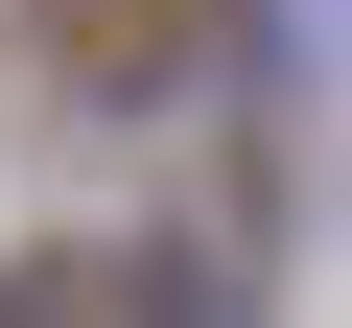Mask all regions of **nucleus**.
Returning <instances> with one entry per match:
<instances>
[{"instance_id": "nucleus-1", "label": "nucleus", "mask_w": 352, "mask_h": 328, "mask_svg": "<svg viewBox=\"0 0 352 328\" xmlns=\"http://www.w3.org/2000/svg\"><path fill=\"white\" fill-rule=\"evenodd\" d=\"M0 328H94V281H24V305H0Z\"/></svg>"}]
</instances>
